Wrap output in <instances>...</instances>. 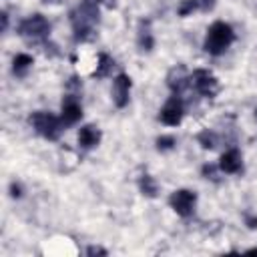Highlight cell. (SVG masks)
Here are the masks:
<instances>
[{
	"mask_svg": "<svg viewBox=\"0 0 257 257\" xmlns=\"http://www.w3.org/2000/svg\"><path fill=\"white\" fill-rule=\"evenodd\" d=\"M70 22L76 42H86L94 38V26L98 22V4L96 0H84L70 12Z\"/></svg>",
	"mask_w": 257,
	"mask_h": 257,
	"instance_id": "6da1fadb",
	"label": "cell"
},
{
	"mask_svg": "<svg viewBox=\"0 0 257 257\" xmlns=\"http://www.w3.org/2000/svg\"><path fill=\"white\" fill-rule=\"evenodd\" d=\"M233 40H235V32H233L231 24H227L223 20H217L207 28L203 48H205V52H209L213 56H219L233 44Z\"/></svg>",
	"mask_w": 257,
	"mask_h": 257,
	"instance_id": "7a4b0ae2",
	"label": "cell"
},
{
	"mask_svg": "<svg viewBox=\"0 0 257 257\" xmlns=\"http://www.w3.org/2000/svg\"><path fill=\"white\" fill-rule=\"evenodd\" d=\"M30 124H32V128L40 135V137H44V139H48V141H56L58 137H60V133H62V118H58V116H54L52 112H46V110H36V112H32L30 114Z\"/></svg>",
	"mask_w": 257,
	"mask_h": 257,
	"instance_id": "3957f363",
	"label": "cell"
},
{
	"mask_svg": "<svg viewBox=\"0 0 257 257\" xmlns=\"http://www.w3.org/2000/svg\"><path fill=\"white\" fill-rule=\"evenodd\" d=\"M18 34L30 42H40L50 34V22L42 14H32L18 24Z\"/></svg>",
	"mask_w": 257,
	"mask_h": 257,
	"instance_id": "277c9868",
	"label": "cell"
},
{
	"mask_svg": "<svg viewBox=\"0 0 257 257\" xmlns=\"http://www.w3.org/2000/svg\"><path fill=\"white\" fill-rule=\"evenodd\" d=\"M169 205H171V209L177 215L191 217L193 211H195V205H197V193L195 191H189V189L173 191L171 197H169Z\"/></svg>",
	"mask_w": 257,
	"mask_h": 257,
	"instance_id": "5b68a950",
	"label": "cell"
},
{
	"mask_svg": "<svg viewBox=\"0 0 257 257\" xmlns=\"http://www.w3.org/2000/svg\"><path fill=\"white\" fill-rule=\"evenodd\" d=\"M191 84L195 86V90L201 96H207V98H213L217 94V90H219V82L213 76V72L203 70V68H199V70H195L191 74Z\"/></svg>",
	"mask_w": 257,
	"mask_h": 257,
	"instance_id": "8992f818",
	"label": "cell"
},
{
	"mask_svg": "<svg viewBox=\"0 0 257 257\" xmlns=\"http://www.w3.org/2000/svg\"><path fill=\"white\" fill-rule=\"evenodd\" d=\"M183 114H185L183 100H181L177 94H173V96L165 102V106L161 108L159 118H161V122L167 124V126H177V124L183 120Z\"/></svg>",
	"mask_w": 257,
	"mask_h": 257,
	"instance_id": "52a82bcc",
	"label": "cell"
},
{
	"mask_svg": "<svg viewBox=\"0 0 257 257\" xmlns=\"http://www.w3.org/2000/svg\"><path fill=\"white\" fill-rule=\"evenodd\" d=\"M131 86H133V82H131V76L128 74L120 72V74L114 76V80H112V100H114V104L118 108H124L128 104Z\"/></svg>",
	"mask_w": 257,
	"mask_h": 257,
	"instance_id": "ba28073f",
	"label": "cell"
},
{
	"mask_svg": "<svg viewBox=\"0 0 257 257\" xmlns=\"http://www.w3.org/2000/svg\"><path fill=\"white\" fill-rule=\"evenodd\" d=\"M60 118L64 124H76L82 118V106L76 100V96L68 94L62 98V106H60Z\"/></svg>",
	"mask_w": 257,
	"mask_h": 257,
	"instance_id": "9c48e42d",
	"label": "cell"
},
{
	"mask_svg": "<svg viewBox=\"0 0 257 257\" xmlns=\"http://www.w3.org/2000/svg\"><path fill=\"white\" fill-rule=\"evenodd\" d=\"M219 169L227 175H235L243 169V159H241V153L237 149H229L221 155L219 159Z\"/></svg>",
	"mask_w": 257,
	"mask_h": 257,
	"instance_id": "30bf717a",
	"label": "cell"
},
{
	"mask_svg": "<svg viewBox=\"0 0 257 257\" xmlns=\"http://www.w3.org/2000/svg\"><path fill=\"white\" fill-rule=\"evenodd\" d=\"M100 128L94 126V124H84L80 126L78 131V145L82 149H94L98 143H100Z\"/></svg>",
	"mask_w": 257,
	"mask_h": 257,
	"instance_id": "8fae6325",
	"label": "cell"
},
{
	"mask_svg": "<svg viewBox=\"0 0 257 257\" xmlns=\"http://www.w3.org/2000/svg\"><path fill=\"white\" fill-rule=\"evenodd\" d=\"M189 82H191V76H187V72H185L183 66H175V68L169 72V76H167V84H169V88H171L175 94H179Z\"/></svg>",
	"mask_w": 257,
	"mask_h": 257,
	"instance_id": "7c38bea8",
	"label": "cell"
},
{
	"mask_svg": "<svg viewBox=\"0 0 257 257\" xmlns=\"http://www.w3.org/2000/svg\"><path fill=\"white\" fill-rule=\"evenodd\" d=\"M137 44H139V48H141L143 52H149V50H153V44H155V40H153V32H151V22H149V20H141V22H139Z\"/></svg>",
	"mask_w": 257,
	"mask_h": 257,
	"instance_id": "4fadbf2b",
	"label": "cell"
},
{
	"mask_svg": "<svg viewBox=\"0 0 257 257\" xmlns=\"http://www.w3.org/2000/svg\"><path fill=\"white\" fill-rule=\"evenodd\" d=\"M32 64H34V58L30 54H24V52H20L12 58V70L16 76H24L32 68Z\"/></svg>",
	"mask_w": 257,
	"mask_h": 257,
	"instance_id": "5bb4252c",
	"label": "cell"
},
{
	"mask_svg": "<svg viewBox=\"0 0 257 257\" xmlns=\"http://www.w3.org/2000/svg\"><path fill=\"white\" fill-rule=\"evenodd\" d=\"M112 66H114V60L108 56V54H98V64H96V68H94V72H92V76L94 78H104V76H108L110 74V70H112Z\"/></svg>",
	"mask_w": 257,
	"mask_h": 257,
	"instance_id": "9a60e30c",
	"label": "cell"
},
{
	"mask_svg": "<svg viewBox=\"0 0 257 257\" xmlns=\"http://www.w3.org/2000/svg\"><path fill=\"white\" fill-rule=\"evenodd\" d=\"M139 189H141V193L143 195H147V197H157V181L151 177V175H143L141 179H139Z\"/></svg>",
	"mask_w": 257,
	"mask_h": 257,
	"instance_id": "2e32d148",
	"label": "cell"
},
{
	"mask_svg": "<svg viewBox=\"0 0 257 257\" xmlns=\"http://www.w3.org/2000/svg\"><path fill=\"white\" fill-rule=\"evenodd\" d=\"M197 141H199V145H201L203 149H215V147H217V135H215L213 131H209V128L201 131L199 137H197Z\"/></svg>",
	"mask_w": 257,
	"mask_h": 257,
	"instance_id": "e0dca14e",
	"label": "cell"
},
{
	"mask_svg": "<svg viewBox=\"0 0 257 257\" xmlns=\"http://www.w3.org/2000/svg\"><path fill=\"white\" fill-rule=\"evenodd\" d=\"M197 8H199V2H197V0H181V4L177 6V14H179V16H189V14H193Z\"/></svg>",
	"mask_w": 257,
	"mask_h": 257,
	"instance_id": "ac0fdd59",
	"label": "cell"
},
{
	"mask_svg": "<svg viewBox=\"0 0 257 257\" xmlns=\"http://www.w3.org/2000/svg\"><path fill=\"white\" fill-rule=\"evenodd\" d=\"M155 143H157V149H159V151H171V149L177 145L175 137H171V135H161Z\"/></svg>",
	"mask_w": 257,
	"mask_h": 257,
	"instance_id": "d6986e66",
	"label": "cell"
},
{
	"mask_svg": "<svg viewBox=\"0 0 257 257\" xmlns=\"http://www.w3.org/2000/svg\"><path fill=\"white\" fill-rule=\"evenodd\" d=\"M197 2H199V10H203V12H209L215 6V0H197Z\"/></svg>",
	"mask_w": 257,
	"mask_h": 257,
	"instance_id": "ffe728a7",
	"label": "cell"
},
{
	"mask_svg": "<svg viewBox=\"0 0 257 257\" xmlns=\"http://www.w3.org/2000/svg\"><path fill=\"white\" fill-rule=\"evenodd\" d=\"M86 255H106V249H102V247H88Z\"/></svg>",
	"mask_w": 257,
	"mask_h": 257,
	"instance_id": "44dd1931",
	"label": "cell"
},
{
	"mask_svg": "<svg viewBox=\"0 0 257 257\" xmlns=\"http://www.w3.org/2000/svg\"><path fill=\"white\" fill-rule=\"evenodd\" d=\"M245 223L249 229H257V217L255 215H245Z\"/></svg>",
	"mask_w": 257,
	"mask_h": 257,
	"instance_id": "7402d4cb",
	"label": "cell"
},
{
	"mask_svg": "<svg viewBox=\"0 0 257 257\" xmlns=\"http://www.w3.org/2000/svg\"><path fill=\"white\" fill-rule=\"evenodd\" d=\"M10 195H12V197H16V199H18V197H22V189H20V185L12 183V185H10Z\"/></svg>",
	"mask_w": 257,
	"mask_h": 257,
	"instance_id": "603a6c76",
	"label": "cell"
},
{
	"mask_svg": "<svg viewBox=\"0 0 257 257\" xmlns=\"http://www.w3.org/2000/svg\"><path fill=\"white\" fill-rule=\"evenodd\" d=\"M203 175H205L207 179H209V175H211V179H213V175H215V167H213V165H205V167H203Z\"/></svg>",
	"mask_w": 257,
	"mask_h": 257,
	"instance_id": "cb8c5ba5",
	"label": "cell"
},
{
	"mask_svg": "<svg viewBox=\"0 0 257 257\" xmlns=\"http://www.w3.org/2000/svg\"><path fill=\"white\" fill-rule=\"evenodd\" d=\"M6 26H8V14L2 12V30H6Z\"/></svg>",
	"mask_w": 257,
	"mask_h": 257,
	"instance_id": "d4e9b609",
	"label": "cell"
},
{
	"mask_svg": "<svg viewBox=\"0 0 257 257\" xmlns=\"http://www.w3.org/2000/svg\"><path fill=\"white\" fill-rule=\"evenodd\" d=\"M247 253H257V247H253V249H249Z\"/></svg>",
	"mask_w": 257,
	"mask_h": 257,
	"instance_id": "484cf974",
	"label": "cell"
},
{
	"mask_svg": "<svg viewBox=\"0 0 257 257\" xmlns=\"http://www.w3.org/2000/svg\"><path fill=\"white\" fill-rule=\"evenodd\" d=\"M46 2H56V0H46Z\"/></svg>",
	"mask_w": 257,
	"mask_h": 257,
	"instance_id": "4316f807",
	"label": "cell"
},
{
	"mask_svg": "<svg viewBox=\"0 0 257 257\" xmlns=\"http://www.w3.org/2000/svg\"><path fill=\"white\" fill-rule=\"evenodd\" d=\"M255 114H257V110H255Z\"/></svg>",
	"mask_w": 257,
	"mask_h": 257,
	"instance_id": "83f0119b",
	"label": "cell"
}]
</instances>
